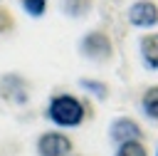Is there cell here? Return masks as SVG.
<instances>
[{"instance_id": "6da1fadb", "label": "cell", "mask_w": 158, "mask_h": 156, "mask_svg": "<svg viewBox=\"0 0 158 156\" xmlns=\"http://www.w3.org/2000/svg\"><path fill=\"white\" fill-rule=\"evenodd\" d=\"M44 116L57 129H77L91 119V106L84 97L72 92H54L47 102Z\"/></svg>"}, {"instance_id": "7a4b0ae2", "label": "cell", "mask_w": 158, "mask_h": 156, "mask_svg": "<svg viewBox=\"0 0 158 156\" xmlns=\"http://www.w3.org/2000/svg\"><path fill=\"white\" fill-rule=\"evenodd\" d=\"M77 52L91 62V64H111L114 62V54H116V47H114V37L109 35V30L104 27H91L86 30L79 42H77Z\"/></svg>"}, {"instance_id": "3957f363", "label": "cell", "mask_w": 158, "mask_h": 156, "mask_svg": "<svg viewBox=\"0 0 158 156\" xmlns=\"http://www.w3.org/2000/svg\"><path fill=\"white\" fill-rule=\"evenodd\" d=\"M35 151H37V156H72L74 154V141L62 129H47L37 136Z\"/></svg>"}, {"instance_id": "277c9868", "label": "cell", "mask_w": 158, "mask_h": 156, "mask_svg": "<svg viewBox=\"0 0 158 156\" xmlns=\"http://www.w3.org/2000/svg\"><path fill=\"white\" fill-rule=\"evenodd\" d=\"M0 102L25 106L30 102V82L20 72H2L0 74Z\"/></svg>"}, {"instance_id": "5b68a950", "label": "cell", "mask_w": 158, "mask_h": 156, "mask_svg": "<svg viewBox=\"0 0 158 156\" xmlns=\"http://www.w3.org/2000/svg\"><path fill=\"white\" fill-rule=\"evenodd\" d=\"M126 20L136 30L158 27V2L156 0H133L126 10Z\"/></svg>"}, {"instance_id": "8992f818", "label": "cell", "mask_w": 158, "mask_h": 156, "mask_svg": "<svg viewBox=\"0 0 158 156\" xmlns=\"http://www.w3.org/2000/svg\"><path fill=\"white\" fill-rule=\"evenodd\" d=\"M109 141L114 146L126 141H146V131L133 116H116L109 124Z\"/></svg>"}, {"instance_id": "52a82bcc", "label": "cell", "mask_w": 158, "mask_h": 156, "mask_svg": "<svg viewBox=\"0 0 158 156\" xmlns=\"http://www.w3.org/2000/svg\"><path fill=\"white\" fill-rule=\"evenodd\" d=\"M138 54L151 72H158V30H151L138 37Z\"/></svg>"}, {"instance_id": "ba28073f", "label": "cell", "mask_w": 158, "mask_h": 156, "mask_svg": "<svg viewBox=\"0 0 158 156\" xmlns=\"http://www.w3.org/2000/svg\"><path fill=\"white\" fill-rule=\"evenodd\" d=\"M138 106H141V114H143L148 121L158 124V84H151V87H146V89L141 92Z\"/></svg>"}, {"instance_id": "9c48e42d", "label": "cell", "mask_w": 158, "mask_h": 156, "mask_svg": "<svg viewBox=\"0 0 158 156\" xmlns=\"http://www.w3.org/2000/svg\"><path fill=\"white\" fill-rule=\"evenodd\" d=\"M96 0H62V12L69 20H84L91 15Z\"/></svg>"}, {"instance_id": "30bf717a", "label": "cell", "mask_w": 158, "mask_h": 156, "mask_svg": "<svg viewBox=\"0 0 158 156\" xmlns=\"http://www.w3.org/2000/svg\"><path fill=\"white\" fill-rule=\"evenodd\" d=\"M79 89H84L86 97L99 99V102H106L109 94H111V87H109L104 79H94V77H81V79H79Z\"/></svg>"}, {"instance_id": "8fae6325", "label": "cell", "mask_w": 158, "mask_h": 156, "mask_svg": "<svg viewBox=\"0 0 158 156\" xmlns=\"http://www.w3.org/2000/svg\"><path fill=\"white\" fill-rule=\"evenodd\" d=\"M114 156H151L146 141H126L114 146Z\"/></svg>"}, {"instance_id": "7c38bea8", "label": "cell", "mask_w": 158, "mask_h": 156, "mask_svg": "<svg viewBox=\"0 0 158 156\" xmlns=\"http://www.w3.org/2000/svg\"><path fill=\"white\" fill-rule=\"evenodd\" d=\"M20 5H22V10L30 15V17H35V20H40V17H44V12H47V5H49V0H20Z\"/></svg>"}, {"instance_id": "4fadbf2b", "label": "cell", "mask_w": 158, "mask_h": 156, "mask_svg": "<svg viewBox=\"0 0 158 156\" xmlns=\"http://www.w3.org/2000/svg\"><path fill=\"white\" fill-rule=\"evenodd\" d=\"M15 30V15L10 7L0 5V35H10Z\"/></svg>"}, {"instance_id": "5bb4252c", "label": "cell", "mask_w": 158, "mask_h": 156, "mask_svg": "<svg viewBox=\"0 0 158 156\" xmlns=\"http://www.w3.org/2000/svg\"><path fill=\"white\" fill-rule=\"evenodd\" d=\"M156 156H158V149H156Z\"/></svg>"}, {"instance_id": "9a60e30c", "label": "cell", "mask_w": 158, "mask_h": 156, "mask_svg": "<svg viewBox=\"0 0 158 156\" xmlns=\"http://www.w3.org/2000/svg\"><path fill=\"white\" fill-rule=\"evenodd\" d=\"M0 5H2V0H0Z\"/></svg>"}]
</instances>
